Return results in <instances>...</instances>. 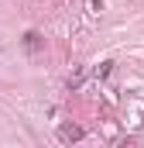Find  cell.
<instances>
[{"label": "cell", "instance_id": "6da1fadb", "mask_svg": "<svg viewBox=\"0 0 144 148\" xmlns=\"http://www.w3.org/2000/svg\"><path fill=\"white\" fill-rule=\"evenodd\" d=\"M62 138H79V127H62Z\"/></svg>", "mask_w": 144, "mask_h": 148}]
</instances>
